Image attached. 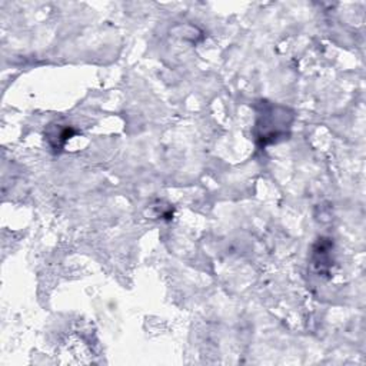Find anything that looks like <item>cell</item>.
Masks as SVG:
<instances>
[{
    "mask_svg": "<svg viewBox=\"0 0 366 366\" xmlns=\"http://www.w3.org/2000/svg\"><path fill=\"white\" fill-rule=\"evenodd\" d=\"M255 109L256 122L253 135L260 148L279 143L280 141L289 138L295 121V115L289 108L268 101H260Z\"/></svg>",
    "mask_w": 366,
    "mask_h": 366,
    "instance_id": "cell-1",
    "label": "cell"
},
{
    "mask_svg": "<svg viewBox=\"0 0 366 366\" xmlns=\"http://www.w3.org/2000/svg\"><path fill=\"white\" fill-rule=\"evenodd\" d=\"M332 248L333 243L330 239H319L312 250V266L319 275H329L330 268L333 265L332 259Z\"/></svg>",
    "mask_w": 366,
    "mask_h": 366,
    "instance_id": "cell-2",
    "label": "cell"
},
{
    "mask_svg": "<svg viewBox=\"0 0 366 366\" xmlns=\"http://www.w3.org/2000/svg\"><path fill=\"white\" fill-rule=\"evenodd\" d=\"M75 131L71 126H65V125H54L49 126L48 132H46V138L51 143V146L58 152L61 149L65 148L66 142L75 136Z\"/></svg>",
    "mask_w": 366,
    "mask_h": 366,
    "instance_id": "cell-3",
    "label": "cell"
}]
</instances>
